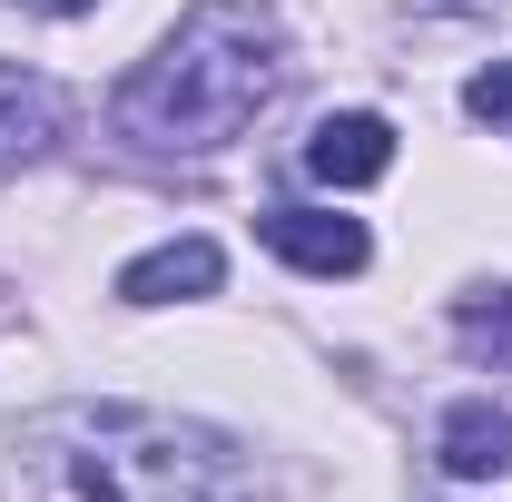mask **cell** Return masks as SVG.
I'll list each match as a JSON object with an SVG mask.
<instances>
[{"mask_svg": "<svg viewBox=\"0 0 512 502\" xmlns=\"http://www.w3.org/2000/svg\"><path fill=\"white\" fill-rule=\"evenodd\" d=\"M384 168H394V128H384L375 109H335V119H316V138H306V178H325V188H375Z\"/></svg>", "mask_w": 512, "mask_h": 502, "instance_id": "4", "label": "cell"}, {"mask_svg": "<svg viewBox=\"0 0 512 502\" xmlns=\"http://www.w3.org/2000/svg\"><path fill=\"white\" fill-rule=\"evenodd\" d=\"M463 109H473V119H493V128H512V60L473 69V89H463Z\"/></svg>", "mask_w": 512, "mask_h": 502, "instance_id": "9", "label": "cell"}, {"mask_svg": "<svg viewBox=\"0 0 512 502\" xmlns=\"http://www.w3.org/2000/svg\"><path fill=\"white\" fill-rule=\"evenodd\" d=\"M256 237L286 256V266H306V276H355V266L375 256V247H365V227L335 217V207H266Z\"/></svg>", "mask_w": 512, "mask_h": 502, "instance_id": "3", "label": "cell"}, {"mask_svg": "<svg viewBox=\"0 0 512 502\" xmlns=\"http://www.w3.org/2000/svg\"><path fill=\"white\" fill-rule=\"evenodd\" d=\"M217 276H227V256L207 247V237H168V247H148V256L119 266V296L128 306H178V296H217Z\"/></svg>", "mask_w": 512, "mask_h": 502, "instance_id": "6", "label": "cell"}, {"mask_svg": "<svg viewBox=\"0 0 512 502\" xmlns=\"http://www.w3.org/2000/svg\"><path fill=\"white\" fill-rule=\"evenodd\" d=\"M463 345H473V355H493V365L512 375V296H493V306H463Z\"/></svg>", "mask_w": 512, "mask_h": 502, "instance_id": "8", "label": "cell"}, {"mask_svg": "<svg viewBox=\"0 0 512 502\" xmlns=\"http://www.w3.org/2000/svg\"><path fill=\"white\" fill-rule=\"evenodd\" d=\"M434 453H444L453 483H503L512 473V414L503 404H453L444 434H434Z\"/></svg>", "mask_w": 512, "mask_h": 502, "instance_id": "7", "label": "cell"}, {"mask_svg": "<svg viewBox=\"0 0 512 502\" xmlns=\"http://www.w3.org/2000/svg\"><path fill=\"white\" fill-rule=\"evenodd\" d=\"M20 10H40V20H79V10H99V0H20Z\"/></svg>", "mask_w": 512, "mask_h": 502, "instance_id": "10", "label": "cell"}, {"mask_svg": "<svg viewBox=\"0 0 512 502\" xmlns=\"http://www.w3.org/2000/svg\"><path fill=\"white\" fill-rule=\"evenodd\" d=\"M10 493L20 502H217V483L158 414L60 404V414H40L20 434Z\"/></svg>", "mask_w": 512, "mask_h": 502, "instance_id": "2", "label": "cell"}, {"mask_svg": "<svg viewBox=\"0 0 512 502\" xmlns=\"http://www.w3.org/2000/svg\"><path fill=\"white\" fill-rule=\"evenodd\" d=\"M276 79H286V30L266 10H247V0H197L119 79L109 119L138 148H227L276 99Z\"/></svg>", "mask_w": 512, "mask_h": 502, "instance_id": "1", "label": "cell"}, {"mask_svg": "<svg viewBox=\"0 0 512 502\" xmlns=\"http://www.w3.org/2000/svg\"><path fill=\"white\" fill-rule=\"evenodd\" d=\"M69 128V99L40 69H0V178H20L30 158H50Z\"/></svg>", "mask_w": 512, "mask_h": 502, "instance_id": "5", "label": "cell"}]
</instances>
